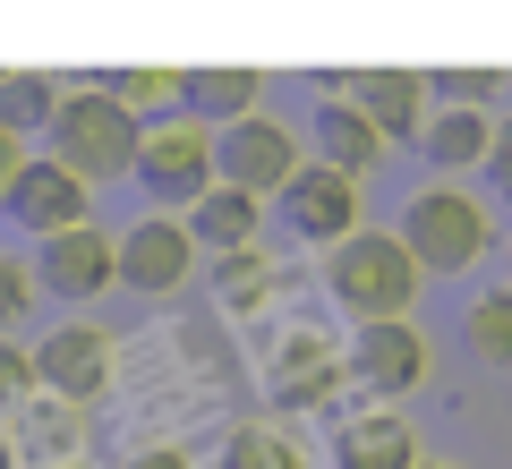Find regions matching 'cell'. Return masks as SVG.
<instances>
[{
  "instance_id": "cell-6",
  "label": "cell",
  "mask_w": 512,
  "mask_h": 469,
  "mask_svg": "<svg viewBox=\"0 0 512 469\" xmlns=\"http://www.w3.org/2000/svg\"><path fill=\"white\" fill-rule=\"evenodd\" d=\"M342 367H350L359 393L402 401V393H419V384H427V333L410 325V316H393V325H359V333H350V350H342Z\"/></svg>"
},
{
  "instance_id": "cell-10",
  "label": "cell",
  "mask_w": 512,
  "mask_h": 469,
  "mask_svg": "<svg viewBox=\"0 0 512 469\" xmlns=\"http://www.w3.org/2000/svg\"><path fill=\"white\" fill-rule=\"evenodd\" d=\"M282 205H291V231L299 239H325V248H342L350 231H359V180L333 163H308L291 188H282Z\"/></svg>"
},
{
  "instance_id": "cell-15",
  "label": "cell",
  "mask_w": 512,
  "mask_h": 469,
  "mask_svg": "<svg viewBox=\"0 0 512 469\" xmlns=\"http://www.w3.org/2000/svg\"><path fill=\"white\" fill-rule=\"evenodd\" d=\"M316 163H333V171H350V180H359V171L384 163V128L367 120L359 103H342V94H333V103L316 111Z\"/></svg>"
},
{
  "instance_id": "cell-27",
  "label": "cell",
  "mask_w": 512,
  "mask_h": 469,
  "mask_svg": "<svg viewBox=\"0 0 512 469\" xmlns=\"http://www.w3.org/2000/svg\"><path fill=\"white\" fill-rule=\"evenodd\" d=\"M436 86H444V94H461V103L478 111V103H487L495 86H504V77H495V69H453V77H436Z\"/></svg>"
},
{
  "instance_id": "cell-20",
  "label": "cell",
  "mask_w": 512,
  "mask_h": 469,
  "mask_svg": "<svg viewBox=\"0 0 512 469\" xmlns=\"http://www.w3.org/2000/svg\"><path fill=\"white\" fill-rule=\"evenodd\" d=\"M214 469H308V452H299L291 435L274 427V418H248V427H231V435H222Z\"/></svg>"
},
{
  "instance_id": "cell-5",
  "label": "cell",
  "mask_w": 512,
  "mask_h": 469,
  "mask_svg": "<svg viewBox=\"0 0 512 469\" xmlns=\"http://www.w3.org/2000/svg\"><path fill=\"white\" fill-rule=\"evenodd\" d=\"M214 171H222L231 188H248V197H274V188H291L308 163H299V137H291L282 120L248 111V120H231V128L214 137Z\"/></svg>"
},
{
  "instance_id": "cell-24",
  "label": "cell",
  "mask_w": 512,
  "mask_h": 469,
  "mask_svg": "<svg viewBox=\"0 0 512 469\" xmlns=\"http://www.w3.org/2000/svg\"><path fill=\"white\" fill-rule=\"evenodd\" d=\"M111 94H120L128 111H163V103H180V94H188V69H120V77H111Z\"/></svg>"
},
{
  "instance_id": "cell-28",
  "label": "cell",
  "mask_w": 512,
  "mask_h": 469,
  "mask_svg": "<svg viewBox=\"0 0 512 469\" xmlns=\"http://www.w3.org/2000/svg\"><path fill=\"white\" fill-rule=\"evenodd\" d=\"M487 171H495V197L512 205V120L495 128V154H487Z\"/></svg>"
},
{
  "instance_id": "cell-1",
  "label": "cell",
  "mask_w": 512,
  "mask_h": 469,
  "mask_svg": "<svg viewBox=\"0 0 512 469\" xmlns=\"http://www.w3.org/2000/svg\"><path fill=\"white\" fill-rule=\"evenodd\" d=\"M325 290L333 307H350V325H393L419 299V256H410L402 231H350L325 256Z\"/></svg>"
},
{
  "instance_id": "cell-23",
  "label": "cell",
  "mask_w": 512,
  "mask_h": 469,
  "mask_svg": "<svg viewBox=\"0 0 512 469\" xmlns=\"http://www.w3.org/2000/svg\"><path fill=\"white\" fill-rule=\"evenodd\" d=\"M274 282H282V273L265 265V256H256V248H239V256H222V273H214V290H222V307H239V316H248L256 299H274Z\"/></svg>"
},
{
  "instance_id": "cell-3",
  "label": "cell",
  "mask_w": 512,
  "mask_h": 469,
  "mask_svg": "<svg viewBox=\"0 0 512 469\" xmlns=\"http://www.w3.org/2000/svg\"><path fill=\"white\" fill-rule=\"evenodd\" d=\"M402 239L419 256V273H470L487 256V205L470 188H419L402 214Z\"/></svg>"
},
{
  "instance_id": "cell-31",
  "label": "cell",
  "mask_w": 512,
  "mask_h": 469,
  "mask_svg": "<svg viewBox=\"0 0 512 469\" xmlns=\"http://www.w3.org/2000/svg\"><path fill=\"white\" fill-rule=\"evenodd\" d=\"M0 469H18V444H9V427H0Z\"/></svg>"
},
{
  "instance_id": "cell-8",
  "label": "cell",
  "mask_w": 512,
  "mask_h": 469,
  "mask_svg": "<svg viewBox=\"0 0 512 469\" xmlns=\"http://www.w3.org/2000/svg\"><path fill=\"white\" fill-rule=\"evenodd\" d=\"M197 273V231L180 214H146L137 231H120V282L128 290H180Z\"/></svg>"
},
{
  "instance_id": "cell-26",
  "label": "cell",
  "mask_w": 512,
  "mask_h": 469,
  "mask_svg": "<svg viewBox=\"0 0 512 469\" xmlns=\"http://www.w3.org/2000/svg\"><path fill=\"white\" fill-rule=\"evenodd\" d=\"M18 316H26V265H18V256H0V342H9Z\"/></svg>"
},
{
  "instance_id": "cell-29",
  "label": "cell",
  "mask_w": 512,
  "mask_h": 469,
  "mask_svg": "<svg viewBox=\"0 0 512 469\" xmlns=\"http://www.w3.org/2000/svg\"><path fill=\"white\" fill-rule=\"evenodd\" d=\"M18 171H26V145L9 137V128H0V197H9V188H18Z\"/></svg>"
},
{
  "instance_id": "cell-14",
  "label": "cell",
  "mask_w": 512,
  "mask_h": 469,
  "mask_svg": "<svg viewBox=\"0 0 512 469\" xmlns=\"http://www.w3.org/2000/svg\"><path fill=\"white\" fill-rule=\"evenodd\" d=\"M333 461L342 469H419V435L393 410H359L342 435H333Z\"/></svg>"
},
{
  "instance_id": "cell-19",
  "label": "cell",
  "mask_w": 512,
  "mask_h": 469,
  "mask_svg": "<svg viewBox=\"0 0 512 469\" xmlns=\"http://www.w3.org/2000/svg\"><path fill=\"white\" fill-rule=\"evenodd\" d=\"M256 94H265V77H256V69H188V94H180V103L197 111V120H222V128H231V120H248V111H256Z\"/></svg>"
},
{
  "instance_id": "cell-4",
  "label": "cell",
  "mask_w": 512,
  "mask_h": 469,
  "mask_svg": "<svg viewBox=\"0 0 512 469\" xmlns=\"http://www.w3.org/2000/svg\"><path fill=\"white\" fill-rule=\"evenodd\" d=\"M137 180H146V197H154V214H171V205H197L205 188L222 180L214 171V137H205L197 120H163V128H146V145H137Z\"/></svg>"
},
{
  "instance_id": "cell-16",
  "label": "cell",
  "mask_w": 512,
  "mask_h": 469,
  "mask_svg": "<svg viewBox=\"0 0 512 469\" xmlns=\"http://www.w3.org/2000/svg\"><path fill=\"white\" fill-rule=\"evenodd\" d=\"M342 376H350V367L333 359V342H316V333H291V342H282V359H274V401H282V410H291V401L308 410V401H325Z\"/></svg>"
},
{
  "instance_id": "cell-7",
  "label": "cell",
  "mask_w": 512,
  "mask_h": 469,
  "mask_svg": "<svg viewBox=\"0 0 512 469\" xmlns=\"http://www.w3.org/2000/svg\"><path fill=\"white\" fill-rule=\"evenodd\" d=\"M35 384L43 393H60V401H103V384H111V333L103 325H52L35 342Z\"/></svg>"
},
{
  "instance_id": "cell-2",
  "label": "cell",
  "mask_w": 512,
  "mask_h": 469,
  "mask_svg": "<svg viewBox=\"0 0 512 469\" xmlns=\"http://www.w3.org/2000/svg\"><path fill=\"white\" fill-rule=\"evenodd\" d=\"M137 145H146V128H137V111L120 103L111 86H86V94H60L52 111V163L77 171V180H111V171H137Z\"/></svg>"
},
{
  "instance_id": "cell-13",
  "label": "cell",
  "mask_w": 512,
  "mask_h": 469,
  "mask_svg": "<svg viewBox=\"0 0 512 469\" xmlns=\"http://www.w3.org/2000/svg\"><path fill=\"white\" fill-rule=\"evenodd\" d=\"M77 435H86V410L60 401V393H35L18 410V435H9V444H18L26 469H69L77 461Z\"/></svg>"
},
{
  "instance_id": "cell-12",
  "label": "cell",
  "mask_w": 512,
  "mask_h": 469,
  "mask_svg": "<svg viewBox=\"0 0 512 469\" xmlns=\"http://www.w3.org/2000/svg\"><path fill=\"white\" fill-rule=\"evenodd\" d=\"M9 214H18L35 239H60V231H77V222H86V180H77V171H60V163H26L18 188H9Z\"/></svg>"
},
{
  "instance_id": "cell-30",
  "label": "cell",
  "mask_w": 512,
  "mask_h": 469,
  "mask_svg": "<svg viewBox=\"0 0 512 469\" xmlns=\"http://www.w3.org/2000/svg\"><path fill=\"white\" fill-rule=\"evenodd\" d=\"M128 469H197V461H188L180 444H154V452H137V461H128Z\"/></svg>"
},
{
  "instance_id": "cell-21",
  "label": "cell",
  "mask_w": 512,
  "mask_h": 469,
  "mask_svg": "<svg viewBox=\"0 0 512 469\" xmlns=\"http://www.w3.org/2000/svg\"><path fill=\"white\" fill-rule=\"evenodd\" d=\"M52 111H60V86L43 69H9L0 77V128L18 137V128H52Z\"/></svg>"
},
{
  "instance_id": "cell-18",
  "label": "cell",
  "mask_w": 512,
  "mask_h": 469,
  "mask_svg": "<svg viewBox=\"0 0 512 469\" xmlns=\"http://www.w3.org/2000/svg\"><path fill=\"white\" fill-rule=\"evenodd\" d=\"M256 205H265V197H248V188L214 180L197 205H188V231H197V239H214L222 256H239V248H256Z\"/></svg>"
},
{
  "instance_id": "cell-33",
  "label": "cell",
  "mask_w": 512,
  "mask_h": 469,
  "mask_svg": "<svg viewBox=\"0 0 512 469\" xmlns=\"http://www.w3.org/2000/svg\"><path fill=\"white\" fill-rule=\"evenodd\" d=\"M69 469H77V461H69Z\"/></svg>"
},
{
  "instance_id": "cell-9",
  "label": "cell",
  "mask_w": 512,
  "mask_h": 469,
  "mask_svg": "<svg viewBox=\"0 0 512 469\" xmlns=\"http://www.w3.org/2000/svg\"><path fill=\"white\" fill-rule=\"evenodd\" d=\"M35 282H43V290H60V299H94L103 282H120V239H111V231H94V222H77V231L43 239Z\"/></svg>"
},
{
  "instance_id": "cell-32",
  "label": "cell",
  "mask_w": 512,
  "mask_h": 469,
  "mask_svg": "<svg viewBox=\"0 0 512 469\" xmlns=\"http://www.w3.org/2000/svg\"><path fill=\"white\" fill-rule=\"evenodd\" d=\"M419 469H453V461H419Z\"/></svg>"
},
{
  "instance_id": "cell-22",
  "label": "cell",
  "mask_w": 512,
  "mask_h": 469,
  "mask_svg": "<svg viewBox=\"0 0 512 469\" xmlns=\"http://www.w3.org/2000/svg\"><path fill=\"white\" fill-rule=\"evenodd\" d=\"M470 350L487 367H512V282L487 290V299H470Z\"/></svg>"
},
{
  "instance_id": "cell-25",
  "label": "cell",
  "mask_w": 512,
  "mask_h": 469,
  "mask_svg": "<svg viewBox=\"0 0 512 469\" xmlns=\"http://www.w3.org/2000/svg\"><path fill=\"white\" fill-rule=\"evenodd\" d=\"M35 393H43V384H35V359H26L18 342H0V410L18 418V410H26Z\"/></svg>"
},
{
  "instance_id": "cell-11",
  "label": "cell",
  "mask_w": 512,
  "mask_h": 469,
  "mask_svg": "<svg viewBox=\"0 0 512 469\" xmlns=\"http://www.w3.org/2000/svg\"><path fill=\"white\" fill-rule=\"evenodd\" d=\"M342 103H359L367 120L384 128V145L393 137H427V77L419 69H359V77H342Z\"/></svg>"
},
{
  "instance_id": "cell-17",
  "label": "cell",
  "mask_w": 512,
  "mask_h": 469,
  "mask_svg": "<svg viewBox=\"0 0 512 469\" xmlns=\"http://www.w3.org/2000/svg\"><path fill=\"white\" fill-rule=\"evenodd\" d=\"M427 163H436V171H470V163H487V154H495V120H487V111H470V103H444L436 111V120H427Z\"/></svg>"
}]
</instances>
